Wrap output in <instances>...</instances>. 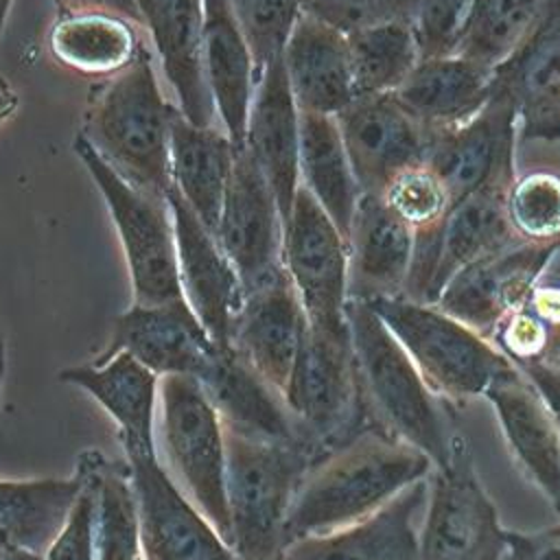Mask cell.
<instances>
[{"label":"cell","instance_id":"obj_37","mask_svg":"<svg viewBox=\"0 0 560 560\" xmlns=\"http://www.w3.org/2000/svg\"><path fill=\"white\" fill-rule=\"evenodd\" d=\"M96 560H142L138 499L127 459L96 462Z\"/></svg>","mask_w":560,"mask_h":560},{"label":"cell","instance_id":"obj_10","mask_svg":"<svg viewBox=\"0 0 560 560\" xmlns=\"http://www.w3.org/2000/svg\"><path fill=\"white\" fill-rule=\"evenodd\" d=\"M282 265L308 326L332 332L348 330V245L304 186L298 188L284 221Z\"/></svg>","mask_w":560,"mask_h":560},{"label":"cell","instance_id":"obj_13","mask_svg":"<svg viewBox=\"0 0 560 560\" xmlns=\"http://www.w3.org/2000/svg\"><path fill=\"white\" fill-rule=\"evenodd\" d=\"M138 499L144 560H241L177 488L158 451L125 455Z\"/></svg>","mask_w":560,"mask_h":560},{"label":"cell","instance_id":"obj_28","mask_svg":"<svg viewBox=\"0 0 560 560\" xmlns=\"http://www.w3.org/2000/svg\"><path fill=\"white\" fill-rule=\"evenodd\" d=\"M203 74L219 127L245 149L256 63L228 0H203Z\"/></svg>","mask_w":560,"mask_h":560},{"label":"cell","instance_id":"obj_53","mask_svg":"<svg viewBox=\"0 0 560 560\" xmlns=\"http://www.w3.org/2000/svg\"><path fill=\"white\" fill-rule=\"evenodd\" d=\"M142 560H144V558H142Z\"/></svg>","mask_w":560,"mask_h":560},{"label":"cell","instance_id":"obj_26","mask_svg":"<svg viewBox=\"0 0 560 560\" xmlns=\"http://www.w3.org/2000/svg\"><path fill=\"white\" fill-rule=\"evenodd\" d=\"M245 149L269 182L287 221L300 188V109L282 57L267 66L256 83Z\"/></svg>","mask_w":560,"mask_h":560},{"label":"cell","instance_id":"obj_48","mask_svg":"<svg viewBox=\"0 0 560 560\" xmlns=\"http://www.w3.org/2000/svg\"><path fill=\"white\" fill-rule=\"evenodd\" d=\"M18 109V94L9 85V81L0 74V125H4Z\"/></svg>","mask_w":560,"mask_h":560},{"label":"cell","instance_id":"obj_15","mask_svg":"<svg viewBox=\"0 0 560 560\" xmlns=\"http://www.w3.org/2000/svg\"><path fill=\"white\" fill-rule=\"evenodd\" d=\"M217 348L190 304L182 298L151 306L131 304L114 319L112 337L94 361L129 352L160 378L171 374L199 378Z\"/></svg>","mask_w":560,"mask_h":560},{"label":"cell","instance_id":"obj_9","mask_svg":"<svg viewBox=\"0 0 560 560\" xmlns=\"http://www.w3.org/2000/svg\"><path fill=\"white\" fill-rule=\"evenodd\" d=\"M505 534L497 508L481 486L468 440L451 435V451L435 468L422 534L420 560H503Z\"/></svg>","mask_w":560,"mask_h":560},{"label":"cell","instance_id":"obj_25","mask_svg":"<svg viewBox=\"0 0 560 560\" xmlns=\"http://www.w3.org/2000/svg\"><path fill=\"white\" fill-rule=\"evenodd\" d=\"M57 378L90 394L116 422L125 455L158 451L155 422L160 376L133 359L116 352L105 361L63 368Z\"/></svg>","mask_w":560,"mask_h":560},{"label":"cell","instance_id":"obj_11","mask_svg":"<svg viewBox=\"0 0 560 560\" xmlns=\"http://www.w3.org/2000/svg\"><path fill=\"white\" fill-rule=\"evenodd\" d=\"M214 236L236 269L245 293L284 271V219L269 182L247 149L236 153Z\"/></svg>","mask_w":560,"mask_h":560},{"label":"cell","instance_id":"obj_43","mask_svg":"<svg viewBox=\"0 0 560 560\" xmlns=\"http://www.w3.org/2000/svg\"><path fill=\"white\" fill-rule=\"evenodd\" d=\"M477 0H418L413 31L422 57L453 55Z\"/></svg>","mask_w":560,"mask_h":560},{"label":"cell","instance_id":"obj_27","mask_svg":"<svg viewBox=\"0 0 560 560\" xmlns=\"http://www.w3.org/2000/svg\"><path fill=\"white\" fill-rule=\"evenodd\" d=\"M282 63L304 114L337 116L354 98V79L346 33L302 13L282 50Z\"/></svg>","mask_w":560,"mask_h":560},{"label":"cell","instance_id":"obj_3","mask_svg":"<svg viewBox=\"0 0 560 560\" xmlns=\"http://www.w3.org/2000/svg\"><path fill=\"white\" fill-rule=\"evenodd\" d=\"M346 319L370 424L420 448L435 468L442 466L451 435L418 368L368 302L348 300Z\"/></svg>","mask_w":560,"mask_h":560},{"label":"cell","instance_id":"obj_14","mask_svg":"<svg viewBox=\"0 0 560 560\" xmlns=\"http://www.w3.org/2000/svg\"><path fill=\"white\" fill-rule=\"evenodd\" d=\"M560 243H516L462 267L435 304L446 315L490 339L497 324L525 306Z\"/></svg>","mask_w":560,"mask_h":560},{"label":"cell","instance_id":"obj_38","mask_svg":"<svg viewBox=\"0 0 560 560\" xmlns=\"http://www.w3.org/2000/svg\"><path fill=\"white\" fill-rule=\"evenodd\" d=\"M508 219L523 243H560V173L534 168L508 188Z\"/></svg>","mask_w":560,"mask_h":560},{"label":"cell","instance_id":"obj_6","mask_svg":"<svg viewBox=\"0 0 560 560\" xmlns=\"http://www.w3.org/2000/svg\"><path fill=\"white\" fill-rule=\"evenodd\" d=\"M155 429L173 481L230 545L225 431L195 376L171 374L160 378Z\"/></svg>","mask_w":560,"mask_h":560},{"label":"cell","instance_id":"obj_42","mask_svg":"<svg viewBox=\"0 0 560 560\" xmlns=\"http://www.w3.org/2000/svg\"><path fill=\"white\" fill-rule=\"evenodd\" d=\"M300 7L348 35L385 22H413L418 0H300Z\"/></svg>","mask_w":560,"mask_h":560},{"label":"cell","instance_id":"obj_7","mask_svg":"<svg viewBox=\"0 0 560 560\" xmlns=\"http://www.w3.org/2000/svg\"><path fill=\"white\" fill-rule=\"evenodd\" d=\"M282 398L319 459L374 429L359 385L350 328L332 332L306 326Z\"/></svg>","mask_w":560,"mask_h":560},{"label":"cell","instance_id":"obj_50","mask_svg":"<svg viewBox=\"0 0 560 560\" xmlns=\"http://www.w3.org/2000/svg\"><path fill=\"white\" fill-rule=\"evenodd\" d=\"M11 2L13 0H0V39H2V31H4V22H7V15H9Z\"/></svg>","mask_w":560,"mask_h":560},{"label":"cell","instance_id":"obj_18","mask_svg":"<svg viewBox=\"0 0 560 560\" xmlns=\"http://www.w3.org/2000/svg\"><path fill=\"white\" fill-rule=\"evenodd\" d=\"M306 313L282 271L271 282L245 293L232 322L230 348L276 392L284 394L306 335Z\"/></svg>","mask_w":560,"mask_h":560},{"label":"cell","instance_id":"obj_23","mask_svg":"<svg viewBox=\"0 0 560 560\" xmlns=\"http://www.w3.org/2000/svg\"><path fill=\"white\" fill-rule=\"evenodd\" d=\"M514 177V158H510L475 192L448 210L438 234V256L424 304H435L444 284L462 267L521 243L512 232L505 206Z\"/></svg>","mask_w":560,"mask_h":560},{"label":"cell","instance_id":"obj_17","mask_svg":"<svg viewBox=\"0 0 560 560\" xmlns=\"http://www.w3.org/2000/svg\"><path fill=\"white\" fill-rule=\"evenodd\" d=\"M483 396L497 411L514 462L560 514V429L545 398L512 361L494 374Z\"/></svg>","mask_w":560,"mask_h":560},{"label":"cell","instance_id":"obj_1","mask_svg":"<svg viewBox=\"0 0 560 560\" xmlns=\"http://www.w3.org/2000/svg\"><path fill=\"white\" fill-rule=\"evenodd\" d=\"M431 466L429 455L385 431L359 433L302 477L284 523V547L376 514L422 481Z\"/></svg>","mask_w":560,"mask_h":560},{"label":"cell","instance_id":"obj_31","mask_svg":"<svg viewBox=\"0 0 560 560\" xmlns=\"http://www.w3.org/2000/svg\"><path fill=\"white\" fill-rule=\"evenodd\" d=\"M236 153L238 149L219 125L201 127L182 109L175 112L168 144L173 190L210 232H217Z\"/></svg>","mask_w":560,"mask_h":560},{"label":"cell","instance_id":"obj_32","mask_svg":"<svg viewBox=\"0 0 560 560\" xmlns=\"http://www.w3.org/2000/svg\"><path fill=\"white\" fill-rule=\"evenodd\" d=\"M83 477L0 479V556L31 551L44 556L61 532Z\"/></svg>","mask_w":560,"mask_h":560},{"label":"cell","instance_id":"obj_16","mask_svg":"<svg viewBox=\"0 0 560 560\" xmlns=\"http://www.w3.org/2000/svg\"><path fill=\"white\" fill-rule=\"evenodd\" d=\"M168 206L175 228L184 300L190 304L212 341L230 348L232 322L245 298L236 269L225 256L214 232L201 223L175 190L168 192Z\"/></svg>","mask_w":560,"mask_h":560},{"label":"cell","instance_id":"obj_49","mask_svg":"<svg viewBox=\"0 0 560 560\" xmlns=\"http://www.w3.org/2000/svg\"><path fill=\"white\" fill-rule=\"evenodd\" d=\"M4 560H44V556H37L31 551H11V553H4Z\"/></svg>","mask_w":560,"mask_h":560},{"label":"cell","instance_id":"obj_36","mask_svg":"<svg viewBox=\"0 0 560 560\" xmlns=\"http://www.w3.org/2000/svg\"><path fill=\"white\" fill-rule=\"evenodd\" d=\"M549 0H477L455 55L497 70L538 24Z\"/></svg>","mask_w":560,"mask_h":560},{"label":"cell","instance_id":"obj_2","mask_svg":"<svg viewBox=\"0 0 560 560\" xmlns=\"http://www.w3.org/2000/svg\"><path fill=\"white\" fill-rule=\"evenodd\" d=\"M177 109L164 96L153 55L144 48L131 66L90 88L79 136L125 182L168 199L171 120Z\"/></svg>","mask_w":560,"mask_h":560},{"label":"cell","instance_id":"obj_8","mask_svg":"<svg viewBox=\"0 0 560 560\" xmlns=\"http://www.w3.org/2000/svg\"><path fill=\"white\" fill-rule=\"evenodd\" d=\"M74 153L101 190L125 252L133 304L151 306L182 300L175 228L168 199L125 182L79 133Z\"/></svg>","mask_w":560,"mask_h":560},{"label":"cell","instance_id":"obj_40","mask_svg":"<svg viewBox=\"0 0 560 560\" xmlns=\"http://www.w3.org/2000/svg\"><path fill=\"white\" fill-rule=\"evenodd\" d=\"M101 451L85 448L77 455V468L83 483L70 508V514L50 542L44 560H96V510H98V483L96 462Z\"/></svg>","mask_w":560,"mask_h":560},{"label":"cell","instance_id":"obj_12","mask_svg":"<svg viewBox=\"0 0 560 560\" xmlns=\"http://www.w3.org/2000/svg\"><path fill=\"white\" fill-rule=\"evenodd\" d=\"M335 120L365 195H383L400 173L427 162L433 131L394 92L357 96Z\"/></svg>","mask_w":560,"mask_h":560},{"label":"cell","instance_id":"obj_34","mask_svg":"<svg viewBox=\"0 0 560 560\" xmlns=\"http://www.w3.org/2000/svg\"><path fill=\"white\" fill-rule=\"evenodd\" d=\"M300 186L348 236L361 188L335 116L300 112Z\"/></svg>","mask_w":560,"mask_h":560},{"label":"cell","instance_id":"obj_30","mask_svg":"<svg viewBox=\"0 0 560 560\" xmlns=\"http://www.w3.org/2000/svg\"><path fill=\"white\" fill-rule=\"evenodd\" d=\"M429 131H444L475 118L494 94V70L462 55L422 57L394 92Z\"/></svg>","mask_w":560,"mask_h":560},{"label":"cell","instance_id":"obj_29","mask_svg":"<svg viewBox=\"0 0 560 560\" xmlns=\"http://www.w3.org/2000/svg\"><path fill=\"white\" fill-rule=\"evenodd\" d=\"M424 490L418 481L354 525L291 542L278 560H420L413 514Z\"/></svg>","mask_w":560,"mask_h":560},{"label":"cell","instance_id":"obj_35","mask_svg":"<svg viewBox=\"0 0 560 560\" xmlns=\"http://www.w3.org/2000/svg\"><path fill=\"white\" fill-rule=\"evenodd\" d=\"M346 37L357 96L396 92L422 59L411 22H385Z\"/></svg>","mask_w":560,"mask_h":560},{"label":"cell","instance_id":"obj_46","mask_svg":"<svg viewBox=\"0 0 560 560\" xmlns=\"http://www.w3.org/2000/svg\"><path fill=\"white\" fill-rule=\"evenodd\" d=\"M525 308H529L545 326L560 335V282L538 280L525 302Z\"/></svg>","mask_w":560,"mask_h":560},{"label":"cell","instance_id":"obj_21","mask_svg":"<svg viewBox=\"0 0 560 560\" xmlns=\"http://www.w3.org/2000/svg\"><path fill=\"white\" fill-rule=\"evenodd\" d=\"M197 381L225 431L267 444L304 446L315 453L302 438L282 394L262 381L232 348L219 346Z\"/></svg>","mask_w":560,"mask_h":560},{"label":"cell","instance_id":"obj_52","mask_svg":"<svg viewBox=\"0 0 560 560\" xmlns=\"http://www.w3.org/2000/svg\"><path fill=\"white\" fill-rule=\"evenodd\" d=\"M0 560H4V556H0Z\"/></svg>","mask_w":560,"mask_h":560},{"label":"cell","instance_id":"obj_20","mask_svg":"<svg viewBox=\"0 0 560 560\" xmlns=\"http://www.w3.org/2000/svg\"><path fill=\"white\" fill-rule=\"evenodd\" d=\"M527 140H560V0H549L525 42L494 70Z\"/></svg>","mask_w":560,"mask_h":560},{"label":"cell","instance_id":"obj_41","mask_svg":"<svg viewBox=\"0 0 560 560\" xmlns=\"http://www.w3.org/2000/svg\"><path fill=\"white\" fill-rule=\"evenodd\" d=\"M381 197L416 234L442 228L451 210L446 188L427 164L400 173Z\"/></svg>","mask_w":560,"mask_h":560},{"label":"cell","instance_id":"obj_24","mask_svg":"<svg viewBox=\"0 0 560 560\" xmlns=\"http://www.w3.org/2000/svg\"><path fill=\"white\" fill-rule=\"evenodd\" d=\"M142 28L177 96L182 114L201 127L217 125L203 74V0H136Z\"/></svg>","mask_w":560,"mask_h":560},{"label":"cell","instance_id":"obj_22","mask_svg":"<svg viewBox=\"0 0 560 560\" xmlns=\"http://www.w3.org/2000/svg\"><path fill=\"white\" fill-rule=\"evenodd\" d=\"M348 295L370 302L405 295L416 232L381 195H361L348 236Z\"/></svg>","mask_w":560,"mask_h":560},{"label":"cell","instance_id":"obj_47","mask_svg":"<svg viewBox=\"0 0 560 560\" xmlns=\"http://www.w3.org/2000/svg\"><path fill=\"white\" fill-rule=\"evenodd\" d=\"M52 2L57 4L59 13H88V11L112 13V15L131 20L142 28V18L136 0H52Z\"/></svg>","mask_w":560,"mask_h":560},{"label":"cell","instance_id":"obj_33","mask_svg":"<svg viewBox=\"0 0 560 560\" xmlns=\"http://www.w3.org/2000/svg\"><path fill=\"white\" fill-rule=\"evenodd\" d=\"M140 31L131 20L112 13H59L48 35V48L63 68L107 79L131 66L147 48Z\"/></svg>","mask_w":560,"mask_h":560},{"label":"cell","instance_id":"obj_51","mask_svg":"<svg viewBox=\"0 0 560 560\" xmlns=\"http://www.w3.org/2000/svg\"><path fill=\"white\" fill-rule=\"evenodd\" d=\"M2 383H4V341L0 335V398H2Z\"/></svg>","mask_w":560,"mask_h":560},{"label":"cell","instance_id":"obj_39","mask_svg":"<svg viewBox=\"0 0 560 560\" xmlns=\"http://www.w3.org/2000/svg\"><path fill=\"white\" fill-rule=\"evenodd\" d=\"M256 63V77L282 57L287 39L302 15L300 0H228Z\"/></svg>","mask_w":560,"mask_h":560},{"label":"cell","instance_id":"obj_19","mask_svg":"<svg viewBox=\"0 0 560 560\" xmlns=\"http://www.w3.org/2000/svg\"><path fill=\"white\" fill-rule=\"evenodd\" d=\"M516 129V107L494 85L492 98L475 118L453 129L433 131L424 164L446 188L451 208L475 192L499 164L514 158Z\"/></svg>","mask_w":560,"mask_h":560},{"label":"cell","instance_id":"obj_45","mask_svg":"<svg viewBox=\"0 0 560 560\" xmlns=\"http://www.w3.org/2000/svg\"><path fill=\"white\" fill-rule=\"evenodd\" d=\"M521 370L536 385V389L545 398V402H547L549 411L553 413L556 424L560 429V359L527 363V365H521Z\"/></svg>","mask_w":560,"mask_h":560},{"label":"cell","instance_id":"obj_4","mask_svg":"<svg viewBox=\"0 0 560 560\" xmlns=\"http://www.w3.org/2000/svg\"><path fill=\"white\" fill-rule=\"evenodd\" d=\"M225 431V429H223ZM317 455L225 431L230 547L241 560H278L295 490Z\"/></svg>","mask_w":560,"mask_h":560},{"label":"cell","instance_id":"obj_44","mask_svg":"<svg viewBox=\"0 0 560 560\" xmlns=\"http://www.w3.org/2000/svg\"><path fill=\"white\" fill-rule=\"evenodd\" d=\"M503 560H560V525L540 532H508Z\"/></svg>","mask_w":560,"mask_h":560},{"label":"cell","instance_id":"obj_5","mask_svg":"<svg viewBox=\"0 0 560 560\" xmlns=\"http://www.w3.org/2000/svg\"><path fill=\"white\" fill-rule=\"evenodd\" d=\"M405 348L433 396L453 405L483 396L508 359L466 324L405 295L368 302Z\"/></svg>","mask_w":560,"mask_h":560}]
</instances>
